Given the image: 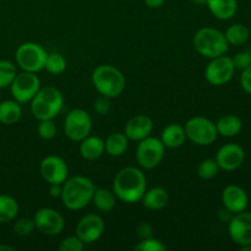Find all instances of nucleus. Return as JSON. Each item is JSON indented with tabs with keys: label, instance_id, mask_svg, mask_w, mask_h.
I'll return each instance as SVG.
<instances>
[{
	"label": "nucleus",
	"instance_id": "obj_12",
	"mask_svg": "<svg viewBox=\"0 0 251 251\" xmlns=\"http://www.w3.org/2000/svg\"><path fill=\"white\" fill-rule=\"evenodd\" d=\"M34 226L41 233L46 235H59L65 228V220L59 211L50 207L39 208L34 213Z\"/></svg>",
	"mask_w": 251,
	"mask_h": 251
},
{
	"label": "nucleus",
	"instance_id": "obj_23",
	"mask_svg": "<svg viewBox=\"0 0 251 251\" xmlns=\"http://www.w3.org/2000/svg\"><path fill=\"white\" fill-rule=\"evenodd\" d=\"M218 135L223 137H234L240 134L243 129V122L239 117L234 114L223 115L216 123Z\"/></svg>",
	"mask_w": 251,
	"mask_h": 251
},
{
	"label": "nucleus",
	"instance_id": "obj_1",
	"mask_svg": "<svg viewBox=\"0 0 251 251\" xmlns=\"http://www.w3.org/2000/svg\"><path fill=\"white\" fill-rule=\"evenodd\" d=\"M146 190V176L144 172L136 167H125L120 169L113 181V193L123 202H139Z\"/></svg>",
	"mask_w": 251,
	"mask_h": 251
},
{
	"label": "nucleus",
	"instance_id": "obj_42",
	"mask_svg": "<svg viewBox=\"0 0 251 251\" xmlns=\"http://www.w3.org/2000/svg\"><path fill=\"white\" fill-rule=\"evenodd\" d=\"M14 251L15 249L12 247H10V245H6V244H0V251Z\"/></svg>",
	"mask_w": 251,
	"mask_h": 251
},
{
	"label": "nucleus",
	"instance_id": "obj_19",
	"mask_svg": "<svg viewBox=\"0 0 251 251\" xmlns=\"http://www.w3.org/2000/svg\"><path fill=\"white\" fill-rule=\"evenodd\" d=\"M161 141L167 149H178L183 146L186 141L185 129L183 125L178 123L168 124L162 130Z\"/></svg>",
	"mask_w": 251,
	"mask_h": 251
},
{
	"label": "nucleus",
	"instance_id": "obj_7",
	"mask_svg": "<svg viewBox=\"0 0 251 251\" xmlns=\"http://www.w3.org/2000/svg\"><path fill=\"white\" fill-rule=\"evenodd\" d=\"M186 139L198 146H208L218 136L216 123L205 117H193L184 125Z\"/></svg>",
	"mask_w": 251,
	"mask_h": 251
},
{
	"label": "nucleus",
	"instance_id": "obj_36",
	"mask_svg": "<svg viewBox=\"0 0 251 251\" xmlns=\"http://www.w3.org/2000/svg\"><path fill=\"white\" fill-rule=\"evenodd\" d=\"M233 64L235 66V70H244L248 66L251 65V51L250 50H243L235 54L232 58Z\"/></svg>",
	"mask_w": 251,
	"mask_h": 251
},
{
	"label": "nucleus",
	"instance_id": "obj_16",
	"mask_svg": "<svg viewBox=\"0 0 251 251\" xmlns=\"http://www.w3.org/2000/svg\"><path fill=\"white\" fill-rule=\"evenodd\" d=\"M215 159L220 169H223L226 172L237 171L244 163L245 151L240 145L230 142V144L223 145L218 150Z\"/></svg>",
	"mask_w": 251,
	"mask_h": 251
},
{
	"label": "nucleus",
	"instance_id": "obj_6",
	"mask_svg": "<svg viewBox=\"0 0 251 251\" xmlns=\"http://www.w3.org/2000/svg\"><path fill=\"white\" fill-rule=\"evenodd\" d=\"M47 55L48 53L41 44L34 43V42H26L16 49L15 59H16L17 65L22 70L37 74L44 69Z\"/></svg>",
	"mask_w": 251,
	"mask_h": 251
},
{
	"label": "nucleus",
	"instance_id": "obj_35",
	"mask_svg": "<svg viewBox=\"0 0 251 251\" xmlns=\"http://www.w3.org/2000/svg\"><path fill=\"white\" fill-rule=\"evenodd\" d=\"M85 243L77 237V235H70L61 240L58 249L60 251H82Z\"/></svg>",
	"mask_w": 251,
	"mask_h": 251
},
{
	"label": "nucleus",
	"instance_id": "obj_24",
	"mask_svg": "<svg viewBox=\"0 0 251 251\" xmlns=\"http://www.w3.org/2000/svg\"><path fill=\"white\" fill-rule=\"evenodd\" d=\"M129 147V139L123 132L110 134L104 141V152L110 157H120Z\"/></svg>",
	"mask_w": 251,
	"mask_h": 251
},
{
	"label": "nucleus",
	"instance_id": "obj_26",
	"mask_svg": "<svg viewBox=\"0 0 251 251\" xmlns=\"http://www.w3.org/2000/svg\"><path fill=\"white\" fill-rule=\"evenodd\" d=\"M92 202L100 212H110L117 205V196L113 191L104 188H98L93 194Z\"/></svg>",
	"mask_w": 251,
	"mask_h": 251
},
{
	"label": "nucleus",
	"instance_id": "obj_3",
	"mask_svg": "<svg viewBox=\"0 0 251 251\" xmlns=\"http://www.w3.org/2000/svg\"><path fill=\"white\" fill-rule=\"evenodd\" d=\"M64 105V96L56 87L47 86L39 88L31 100V112L38 120L54 119L61 112Z\"/></svg>",
	"mask_w": 251,
	"mask_h": 251
},
{
	"label": "nucleus",
	"instance_id": "obj_41",
	"mask_svg": "<svg viewBox=\"0 0 251 251\" xmlns=\"http://www.w3.org/2000/svg\"><path fill=\"white\" fill-rule=\"evenodd\" d=\"M166 2V0H145V4L150 7V9H158L162 5Z\"/></svg>",
	"mask_w": 251,
	"mask_h": 251
},
{
	"label": "nucleus",
	"instance_id": "obj_33",
	"mask_svg": "<svg viewBox=\"0 0 251 251\" xmlns=\"http://www.w3.org/2000/svg\"><path fill=\"white\" fill-rule=\"evenodd\" d=\"M136 251H166L167 247L159 239L151 237L140 240L139 244L134 248Z\"/></svg>",
	"mask_w": 251,
	"mask_h": 251
},
{
	"label": "nucleus",
	"instance_id": "obj_8",
	"mask_svg": "<svg viewBox=\"0 0 251 251\" xmlns=\"http://www.w3.org/2000/svg\"><path fill=\"white\" fill-rule=\"evenodd\" d=\"M92 118L86 110L77 108L66 114L64 119V132L66 137L74 142L82 141L91 134Z\"/></svg>",
	"mask_w": 251,
	"mask_h": 251
},
{
	"label": "nucleus",
	"instance_id": "obj_13",
	"mask_svg": "<svg viewBox=\"0 0 251 251\" xmlns=\"http://www.w3.org/2000/svg\"><path fill=\"white\" fill-rule=\"evenodd\" d=\"M228 234L239 247L251 245V212L243 211L233 215L228 221Z\"/></svg>",
	"mask_w": 251,
	"mask_h": 251
},
{
	"label": "nucleus",
	"instance_id": "obj_30",
	"mask_svg": "<svg viewBox=\"0 0 251 251\" xmlns=\"http://www.w3.org/2000/svg\"><path fill=\"white\" fill-rule=\"evenodd\" d=\"M16 75V66L11 61L0 60V88L10 87Z\"/></svg>",
	"mask_w": 251,
	"mask_h": 251
},
{
	"label": "nucleus",
	"instance_id": "obj_10",
	"mask_svg": "<svg viewBox=\"0 0 251 251\" xmlns=\"http://www.w3.org/2000/svg\"><path fill=\"white\" fill-rule=\"evenodd\" d=\"M41 88V80L34 73L24 71L15 76L14 81L10 85V91L16 102L27 103L31 102Z\"/></svg>",
	"mask_w": 251,
	"mask_h": 251
},
{
	"label": "nucleus",
	"instance_id": "obj_40",
	"mask_svg": "<svg viewBox=\"0 0 251 251\" xmlns=\"http://www.w3.org/2000/svg\"><path fill=\"white\" fill-rule=\"evenodd\" d=\"M61 191H63V184H49V195L51 198H60Z\"/></svg>",
	"mask_w": 251,
	"mask_h": 251
},
{
	"label": "nucleus",
	"instance_id": "obj_39",
	"mask_svg": "<svg viewBox=\"0 0 251 251\" xmlns=\"http://www.w3.org/2000/svg\"><path fill=\"white\" fill-rule=\"evenodd\" d=\"M240 86H242V88L248 95H251V65L248 66L244 70H242V74H240Z\"/></svg>",
	"mask_w": 251,
	"mask_h": 251
},
{
	"label": "nucleus",
	"instance_id": "obj_15",
	"mask_svg": "<svg viewBox=\"0 0 251 251\" xmlns=\"http://www.w3.org/2000/svg\"><path fill=\"white\" fill-rule=\"evenodd\" d=\"M39 172L48 184H63L68 179L69 168L61 157L50 154L43 158L39 166Z\"/></svg>",
	"mask_w": 251,
	"mask_h": 251
},
{
	"label": "nucleus",
	"instance_id": "obj_22",
	"mask_svg": "<svg viewBox=\"0 0 251 251\" xmlns=\"http://www.w3.org/2000/svg\"><path fill=\"white\" fill-rule=\"evenodd\" d=\"M169 201V195L166 189L163 188H152L150 190L145 191L144 196L141 199V202L147 210L158 211L167 206Z\"/></svg>",
	"mask_w": 251,
	"mask_h": 251
},
{
	"label": "nucleus",
	"instance_id": "obj_25",
	"mask_svg": "<svg viewBox=\"0 0 251 251\" xmlns=\"http://www.w3.org/2000/svg\"><path fill=\"white\" fill-rule=\"evenodd\" d=\"M22 117V108L16 100L0 102V123L5 125L16 124Z\"/></svg>",
	"mask_w": 251,
	"mask_h": 251
},
{
	"label": "nucleus",
	"instance_id": "obj_28",
	"mask_svg": "<svg viewBox=\"0 0 251 251\" xmlns=\"http://www.w3.org/2000/svg\"><path fill=\"white\" fill-rule=\"evenodd\" d=\"M19 213V203L12 196L0 195V223L11 222Z\"/></svg>",
	"mask_w": 251,
	"mask_h": 251
},
{
	"label": "nucleus",
	"instance_id": "obj_34",
	"mask_svg": "<svg viewBox=\"0 0 251 251\" xmlns=\"http://www.w3.org/2000/svg\"><path fill=\"white\" fill-rule=\"evenodd\" d=\"M36 229L33 218H20L15 222L14 230L20 237H27Z\"/></svg>",
	"mask_w": 251,
	"mask_h": 251
},
{
	"label": "nucleus",
	"instance_id": "obj_14",
	"mask_svg": "<svg viewBox=\"0 0 251 251\" xmlns=\"http://www.w3.org/2000/svg\"><path fill=\"white\" fill-rule=\"evenodd\" d=\"M104 229L105 223L103 218L96 213H90L78 221L76 226V235L85 244H92L102 237Z\"/></svg>",
	"mask_w": 251,
	"mask_h": 251
},
{
	"label": "nucleus",
	"instance_id": "obj_17",
	"mask_svg": "<svg viewBox=\"0 0 251 251\" xmlns=\"http://www.w3.org/2000/svg\"><path fill=\"white\" fill-rule=\"evenodd\" d=\"M222 203L226 210L232 215L247 211L249 206V196L248 193L239 185H228L222 191Z\"/></svg>",
	"mask_w": 251,
	"mask_h": 251
},
{
	"label": "nucleus",
	"instance_id": "obj_5",
	"mask_svg": "<svg viewBox=\"0 0 251 251\" xmlns=\"http://www.w3.org/2000/svg\"><path fill=\"white\" fill-rule=\"evenodd\" d=\"M92 83L100 95L108 98L119 97L125 90V76L113 65H100L93 70Z\"/></svg>",
	"mask_w": 251,
	"mask_h": 251
},
{
	"label": "nucleus",
	"instance_id": "obj_29",
	"mask_svg": "<svg viewBox=\"0 0 251 251\" xmlns=\"http://www.w3.org/2000/svg\"><path fill=\"white\" fill-rule=\"evenodd\" d=\"M44 69L49 74H53V75L63 74L66 70V59L60 53H55V51L54 53H49L47 55Z\"/></svg>",
	"mask_w": 251,
	"mask_h": 251
},
{
	"label": "nucleus",
	"instance_id": "obj_44",
	"mask_svg": "<svg viewBox=\"0 0 251 251\" xmlns=\"http://www.w3.org/2000/svg\"><path fill=\"white\" fill-rule=\"evenodd\" d=\"M242 251H251V245H245V247H240Z\"/></svg>",
	"mask_w": 251,
	"mask_h": 251
},
{
	"label": "nucleus",
	"instance_id": "obj_18",
	"mask_svg": "<svg viewBox=\"0 0 251 251\" xmlns=\"http://www.w3.org/2000/svg\"><path fill=\"white\" fill-rule=\"evenodd\" d=\"M153 130V122L150 117L144 114H139L129 119L125 125L126 137L131 141H141L145 137L150 136Z\"/></svg>",
	"mask_w": 251,
	"mask_h": 251
},
{
	"label": "nucleus",
	"instance_id": "obj_37",
	"mask_svg": "<svg viewBox=\"0 0 251 251\" xmlns=\"http://www.w3.org/2000/svg\"><path fill=\"white\" fill-rule=\"evenodd\" d=\"M95 110L100 115H105L109 113L110 107H112V103H110V98L105 97V96L100 95L97 100H95Z\"/></svg>",
	"mask_w": 251,
	"mask_h": 251
},
{
	"label": "nucleus",
	"instance_id": "obj_20",
	"mask_svg": "<svg viewBox=\"0 0 251 251\" xmlns=\"http://www.w3.org/2000/svg\"><path fill=\"white\" fill-rule=\"evenodd\" d=\"M206 5L211 14L222 21L233 19L238 11L237 0H206Z\"/></svg>",
	"mask_w": 251,
	"mask_h": 251
},
{
	"label": "nucleus",
	"instance_id": "obj_32",
	"mask_svg": "<svg viewBox=\"0 0 251 251\" xmlns=\"http://www.w3.org/2000/svg\"><path fill=\"white\" fill-rule=\"evenodd\" d=\"M37 132L39 137L43 140H51L56 135V125L53 119L39 120V124L37 126Z\"/></svg>",
	"mask_w": 251,
	"mask_h": 251
},
{
	"label": "nucleus",
	"instance_id": "obj_27",
	"mask_svg": "<svg viewBox=\"0 0 251 251\" xmlns=\"http://www.w3.org/2000/svg\"><path fill=\"white\" fill-rule=\"evenodd\" d=\"M225 36L228 44H232V46H243V44L249 41L250 31L248 28V26H245V25L233 24L226 29Z\"/></svg>",
	"mask_w": 251,
	"mask_h": 251
},
{
	"label": "nucleus",
	"instance_id": "obj_9",
	"mask_svg": "<svg viewBox=\"0 0 251 251\" xmlns=\"http://www.w3.org/2000/svg\"><path fill=\"white\" fill-rule=\"evenodd\" d=\"M164 145L161 139L147 136L139 141L136 149V161L144 169H153L158 166L164 157Z\"/></svg>",
	"mask_w": 251,
	"mask_h": 251
},
{
	"label": "nucleus",
	"instance_id": "obj_2",
	"mask_svg": "<svg viewBox=\"0 0 251 251\" xmlns=\"http://www.w3.org/2000/svg\"><path fill=\"white\" fill-rule=\"evenodd\" d=\"M95 190V184L91 179L82 176H73L63 183L61 202L68 210H82L92 202Z\"/></svg>",
	"mask_w": 251,
	"mask_h": 251
},
{
	"label": "nucleus",
	"instance_id": "obj_4",
	"mask_svg": "<svg viewBox=\"0 0 251 251\" xmlns=\"http://www.w3.org/2000/svg\"><path fill=\"white\" fill-rule=\"evenodd\" d=\"M193 43L195 50L207 59L225 55L229 47L225 33L213 27H202L198 29L194 34Z\"/></svg>",
	"mask_w": 251,
	"mask_h": 251
},
{
	"label": "nucleus",
	"instance_id": "obj_11",
	"mask_svg": "<svg viewBox=\"0 0 251 251\" xmlns=\"http://www.w3.org/2000/svg\"><path fill=\"white\" fill-rule=\"evenodd\" d=\"M235 73V66L230 56L221 55L211 59L205 69V77L210 85L223 86L229 82Z\"/></svg>",
	"mask_w": 251,
	"mask_h": 251
},
{
	"label": "nucleus",
	"instance_id": "obj_21",
	"mask_svg": "<svg viewBox=\"0 0 251 251\" xmlns=\"http://www.w3.org/2000/svg\"><path fill=\"white\" fill-rule=\"evenodd\" d=\"M104 153V140L100 136H90L80 141V154L86 161H96Z\"/></svg>",
	"mask_w": 251,
	"mask_h": 251
},
{
	"label": "nucleus",
	"instance_id": "obj_38",
	"mask_svg": "<svg viewBox=\"0 0 251 251\" xmlns=\"http://www.w3.org/2000/svg\"><path fill=\"white\" fill-rule=\"evenodd\" d=\"M136 232H137V237L140 238V240L153 237V228H152V226L150 225L147 221H141V222L137 225Z\"/></svg>",
	"mask_w": 251,
	"mask_h": 251
},
{
	"label": "nucleus",
	"instance_id": "obj_43",
	"mask_svg": "<svg viewBox=\"0 0 251 251\" xmlns=\"http://www.w3.org/2000/svg\"><path fill=\"white\" fill-rule=\"evenodd\" d=\"M191 1H193L194 4H196V5H203V4H206V0H191Z\"/></svg>",
	"mask_w": 251,
	"mask_h": 251
},
{
	"label": "nucleus",
	"instance_id": "obj_31",
	"mask_svg": "<svg viewBox=\"0 0 251 251\" xmlns=\"http://www.w3.org/2000/svg\"><path fill=\"white\" fill-rule=\"evenodd\" d=\"M218 172H220V167H218L216 159H203L198 166V176L201 179H205V180L215 178L218 174Z\"/></svg>",
	"mask_w": 251,
	"mask_h": 251
}]
</instances>
